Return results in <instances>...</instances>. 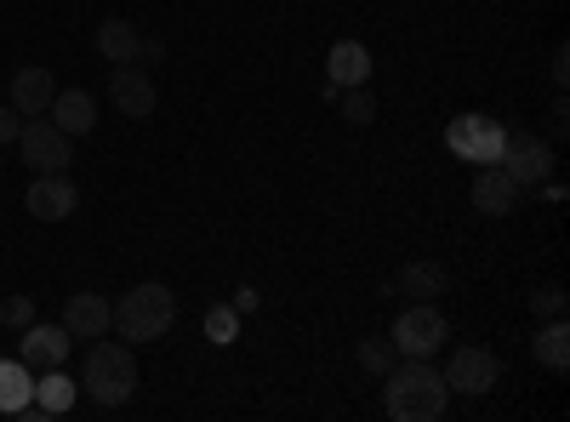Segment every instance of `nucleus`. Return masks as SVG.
Segmentation results:
<instances>
[{
	"label": "nucleus",
	"instance_id": "f257e3e1",
	"mask_svg": "<svg viewBox=\"0 0 570 422\" xmlns=\"http://www.w3.org/2000/svg\"><path fill=\"white\" fill-rule=\"evenodd\" d=\"M383 411L394 422H440L451 411V389L445 377L428 360H411V365H394L389 377H383Z\"/></svg>",
	"mask_w": 570,
	"mask_h": 422
},
{
	"label": "nucleus",
	"instance_id": "f03ea898",
	"mask_svg": "<svg viewBox=\"0 0 570 422\" xmlns=\"http://www.w3.org/2000/svg\"><path fill=\"white\" fill-rule=\"evenodd\" d=\"M80 389L98 400V405H126V400L137 394V360H131V343L91 337L86 365H80Z\"/></svg>",
	"mask_w": 570,
	"mask_h": 422
},
{
	"label": "nucleus",
	"instance_id": "7ed1b4c3",
	"mask_svg": "<svg viewBox=\"0 0 570 422\" xmlns=\"http://www.w3.org/2000/svg\"><path fill=\"white\" fill-rule=\"evenodd\" d=\"M171 320H177V297L160 286V279H142L137 292H126L115 303V325H120L126 343H160L171 332Z\"/></svg>",
	"mask_w": 570,
	"mask_h": 422
},
{
	"label": "nucleus",
	"instance_id": "20e7f679",
	"mask_svg": "<svg viewBox=\"0 0 570 422\" xmlns=\"http://www.w3.org/2000/svg\"><path fill=\"white\" fill-rule=\"evenodd\" d=\"M12 149L23 155V166H29L35 177H46V171H69V166H75V137L58 131L46 115H29V120H23V131H18V144H12Z\"/></svg>",
	"mask_w": 570,
	"mask_h": 422
},
{
	"label": "nucleus",
	"instance_id": "39448f33",
	"mask_svg": "<svg viewBox=\"0 0 570 422\" xmlns=\"http://www.w3.org/2000/svg\"><path fill=\"white\" fill-rule=\"evenodd\" d=\"M497 166L519 183V189H537V183H548L559 171V155H553V144H542L537 131H508Z\"/></svg>",
	"mask_w": 570,
	"mask_h": 422
},
{
	"label": "nucleus",
	"instance_id": "423d86ee",
	"mask_svg": "<svg viewBox=\"0 0 570 422\" xmlns=\"http://www.w3.org/2000/svg\"><path fill=\"white\" fill-rule=\"evenodd\" d=\"M502 137H508V126L491 120V115H456V120L445 126L451 155L468 160V166H497V160H502Z\"/></svg>",
	"mask_w": 570,
	"mask_h": 422
},
{
	"label": "nucleus",
	"instance_id": "0eeeda50",
	"mask_svg": "<svg viewBox=\"0 0 570 422\" xmlns=\"http://www.w3.org/2000/svg\"><path fill=\"white\" fill-rule=\"evenodd\" d=\"M394 349H400V360H428V354H440L445 349V337H451V325H445V314L434 308V303H411L400 320H394Z\"/></svg>",
	"mask_w": 570,
	"mask_h": 422
},
{
	"label": "nucleus",
	"instance_id": "6e6552de",
	"mask_svg": "<svg viewBox=\"0 0 570 422\" xmlns=\"http://www.w3.org/2000/svg\"><path fill=\"white\" fill-rule=\"evenodd\" d=\"M502 383V360L491 354V349H473V343H462L456 354H451V365H445V389L451 394H491Z\"/></svg>",
	"mask_w": 570,
	"mask_h": 422
},
{
	"label": "nucleus",
	"instance_id": "1a4fd4ad",
	"mask_svg": "<svg viewBox=\"0 0 570 422\" xmlns=\"http://www.w3.org/2000/svg\"><path fill=\"white\" fill-rule=\"evenodd\" d=\"M29 217L35 223H63L75 206H80V189H75V183H69V171H46V177H35L29 183Z\"/></svg>",
	"mask_w": 570,
	"mask_h": 422
},
{
	"label": "nucleus",
	"instance_id": "9d476101",
	"mask_svg": "<svg viewBox=\"0 0 570 422\" xmlns=\"http://www.w3.org/2000/svg\"><path fill=\"white\" fill-rule=\"evenodd\" d=\"M69 349H75V337L63 332V320L58 325H23L18 332V360L29 365V371H46V365H63L69 360Z\"/></svg>",
	"mask_w": 570,
	"mask_h": 422
},
{
	"label": "nucleus",
	"instance_id": "9b49d317",
	"mask_svg": "<svg viewBox=\"0 0 570 422\" xmlns=\"http://www.w3.org/2000/svg\"><path fill=\"white\" fill-rule=\"evenodd\" d=\"M63 332L69 337H109L115 332V303L109 297H98V292H75L69 303H63Z\"/></svg>",
	"mask_w": 570,
	"mask_h": 422
},
{
	"label": "nucleus",
	"instance_id": "f8f14e48",
	"mask_svg": "<svg viewBox=\"0 0 570 422\" xmlns=\"http://www.w3.org/2000/svg\"><path fill=\"white\" fill-rule=\"evenodd\" d=\"M109 104H115L126 120L155 115V80L142 75L137 63H115V75H109Z\"/></svg>",
	"mask_w": 570,
	"mask_h": 422
},
{
	"label": "nucleus",
	"instance_id": "ddd939ff",
	"mask_svg": "<svg viewBox=\"0 0 570 422\" xmlns=\"http://www.w3.org/2000/svg\"><path fill=\"white\" fill-rule=\"evenodd\" d=\"M52 98H58V80H52V69L29 63V69H18V75H12L7 104H12L23 120H29V115H46V109H52Z\"/></svg>",
	"mask_w": 570,
	"mask_h": 422
},
{
	"label": "nucleus",
	"instance_id": "4468645a",
	"mask_svg": "<svg viewBox=\"0 0 570 422\" xmlns=\"http://www.w3.org/2000/svg\"><path fill=\"white\" fill-rule=\"evenodd\" d=\"M468 200L480 206L485 217H508V212L519 206V183H513L502 166H480V171H473V189H468Z\"/></svg>",
	"mask_w": 570,
	"mask_h": 422
},
{
	"label": "nucleus",
	"instance_id": "2eb2a0df",
	"mask_svg": "<svg viewBox=\"0 0 570 422\" xmlns=\"http://www.w3.org/2000/svg\"><path fill=\"white\" fill-rule=\"evenodd\" d=\"M531 354H537V365H542V371L564 377V371H570V320H564V314H553V320H542V325H537Z\"/></svg>",
	"mask_w": 570,
	"mask_h": 422
},
{
	"label": "nucleus",
	"instance_id": "dca6fc26",
	"mask_svg": "<svg viewBox=\"0 0 570 422\" xmlns=\"http://www.w3.org/2000/svg\"><path fill=\"white\" fill-rule=\"evenodd\" d=\"M69 405H75V377H63V365H46L23 416H35V422H40V416H63Z\"/></svg>",
	"mask_w": 570,
	"mask_h": 422
},
{
	"label": "nucleus",
	"instance_id": "f3484780",
	"mask_svg": "<svg viewBox=\"0 0 570 422\" xmlns=\"http://www.w3.org/2000/svg\"><path fill=\"white\" fill-rule=\"evenodd\" d=\"M400 292H405L411 303H434L440 292H451V268H445V263H428V257H411V263L400 268Z\"/></svg>",
	"mask_w": 570,
	"mask_h": 422
},
{
	"label": "nucleus",
	"instance_id": "a211bd4d",
	"mask_svg": "<svg viewBox=\"0 0 570 422\" xmlns=\"http://www.w3.org/2000/svg\"><path fill=\"white\" fill-rule=\"evenodd\" d=\"M46 120H52L58 131H69V137H86L91 126H98V104H91V91H58Z\"/></svg>",
	"mask_w": 570,
	"mask_h": 422
},
{
	"label": "nucleus",
	"instance_id": "6ab92c4d",
	"mask_svg": "<svg viewBox=\"0 0 570 422\" xmlns=\"http://www.w3.org/2000/svg\"><path fill=\"white\" fill-rule=\"evenodd\" d=\"M325 80H337L343 91L348 86H365L371 80V52H365V46L360 40H337V46H331V58H325Z\"/></svg>",
	"mask_w": 570,
	"mask_h": 422
},
{
	"label": "nucleus",
	"instance_id": "aec40b11",
	"mask_svg": "<svg viewBox=\"0 0 570 422\" xmlns=\"http://www.w3.org/2000/svg\"><path fill=\"white\" fill-rule=\"evenodd\" d=\"M35 400V371L23 360H0V416H23Z\"/></svg>",
	"mask_w": 570,
	"mask_h": 422
},
{
	"label": "nucleus",
	"instance_id": "412c9836",
	"mask_svg": "<svg viewBox=\"0 0 570 422\" xmlns=\"http://www.w3.org/2000/svg\"><path fill=\"white\" fill-rule=\"evenodd\" d=\"M137 23L131 18H104L98 23V52L109 58V63H137Z\"/></svg>",
	"mask_w": 570,
	"mask_h": 422
},
{
	"label": "nucleus",
	"instance_id": "4be33fe9",
	"mask_svg": "<svg viewBox=\"0 0 570 422\" xmlns=\"http://www.w3.org/2000/svg\"><path fill=\"white\" fill-rule=\"evenodd\" d=\"M354 360L371 371V377H389V371L400 365V349H394V337H365V343L354 349Z\"/></svg>",
	"mask_w": 570,
	"mask_h": 422
},
{
	"label": "nucleus",
	"instance_id": "5701e85b",
	"mask_svg": "<svg viewBox=\"0 0 570 422\" xmlns=\"http://www.w3.org/2000/svg\"><path fill=\"white\" fill-rule=\"evenodd\" d=\"M206 337L212 343H234V337H240V308H234V303L206 308Z\"/></svg>",
	"mask_w": 570,
	"mask_h": 422
},
{
	"label": "nucleus",
	"instance_id": "b1692460",
	"mask_svg": "<svg viewBox=\"0 0 570 422\" xmlns=\"http://www.w3.org/2000/svg\"><path fill=\"white\" fill-rule=\"evenodd\" d=\"M337 104H343V120H348V126H371V120H376V98H371V86H348Z\"/></svg>",
	"mask_w": 570,
	"mask_h": 422
},
{
	"label": "nucleus",
	"instance_id": "393cba45",
	"mask_svg": "<svg viewBox=\"0 0 570 422\" xmlns=\"http://www.w3.org/2000/svg\"><path fill=\"white\" fill-rule=\"evenodd\" d=\"M531 308H537L542 320H553V314H564V308H570V297H564L559 279H542V286L531 292Z\"/></svg>",
	"mask_w": 570,
	"mask_h": 422
},
{
	"label": "nucleus",
	"instance_id": "a878e982",
	"mask_svg": "<svg viewBox=\"0 0 570 422\" xmlns=\"http://www.w3.org/2000/svg\"><path fill=\"white\" fill-rule=\"evenodd\" d=\"M29 320H35V303L29 297H7V303H0V325H7V332H23Z\"/></svg>",
	"mask_w": 570,
	"mask_h": 422
},
{
	"label": "nucleus",
	"instance_id": "bb28decb",
	"mask_svg": "<svg viewBox=\"0 0 570 422\" xmlns=\"http://www.w3.org/2000/svg\"><path fill=\"white\" fill-rule=\"evenodd\" d=\"M18 131H23V115L12 104H0V144H18Z\"/></svg>",
	"mask_w": 570,
	"mask_h": 422
},
{
	"label": "nucleus",
	"instance_id": "cd10ccee",
	"mask_svg": "<svg viewBox=\"0 0 570 422\" xmlns=\"http://www.w3.org/2000/svg\"><path fill=\"white\" fill-rule=\"evenodd\" d=\"M160 58H166L160 40H137V63H160Z\"/></svg>",
	"mask_w": 570,
	"mask_h": 422
},
{
	"label": "nucleus",
	"instance_id": "c85d7f7f",
	"mask_svg": "<svg viewBox=\"0 0 570 422\" xmlns=\"http://www.w3.org/2000/svg\"><path fill=\"white\" fill-rule=\"evenodd\" d=\"M564 80H570V52H564V46H559V52H553V86L564 91Z\"/></svg>",
	"mask_w": 570,
	"mask_h": 422
},
{
	"label": "nucleus",
	"instance_id": "c756f323",
	"mask_svg": "<svg viewBox=\"0 0 570 422\" xmlns=\"http://www.w3.org/2000/svg\"><path fill=\"white\" fill-rule=\"evenodd\" d=\"M234 308H240V314H252V308H257V292H252V286H240V297H234Z\"/></svg>",
	"mask_w": 570,
	"mask_h": 422
}]
</instances>
